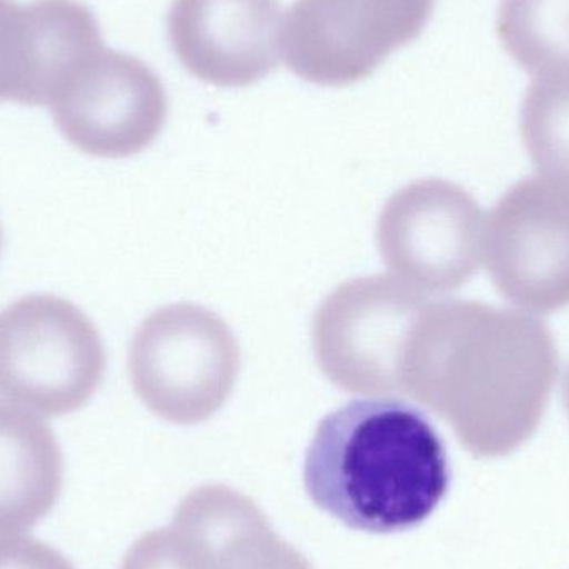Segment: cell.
<instances>
[{"mask_svg": "<svg viewBox=\"0 0 569 569\" xmlns=\"http://www.w3.org/2000/svg\"><path fill=\"white\" fill-rule=\"evenodd\" d=\"M96 325L56 295H27L0 315V395L43 417L80 410L102 385Z\"/></svg>", "mask_w": 569, "mask_h": 569, "instance_id": "4", "label": "cell"}, {"mask_svg": "<svg viewBox=\"0 0 569 569\" xmlns=\"http://www.w3.org/2000/svg\"><path fill=\"white\" fill-rule=\"evenodd\" d=\"M120 569H313L282 540L259 505L226 485L183 498L172 523L143 535Z\"/></svg>", "mask_w": 569, "mask_h": 569, "instance_id": "9", "label": "cell"}, {"mask_svg": "<svg viewBox=\"0 0 569 569\" xmlns=\"http://www.w3.org/2000/svg\"><path fill=\"white\" fill-rule=\"evenodd\" d=\"M495 287L515 305L551 313L569 305V182L530 177L511 187L485 226Z\"/></svg>", "mask_w": 569, "mask_h": 569, "instance_id": "10", "label": "cell"}, {"mask_svg": "<svg viewBox=\"0 0 569 569\" xmlns=\"http://www.w3.org/2000/svg\"><path fill=\"white\" fill-rule=\"evenodd\" d=\"M497 33L530 76L569 72V0H501Z\"/></svg>", "mask_w": 569, "mask_h": 569, "instance_id": "14", "label": "cell"}, {"mask_svg": "<svg viewBox=\"0 0 569 569\" xmlns=\"http://www.w3.org/2000/svg\"><path fill=\"white\" fill-rule=\"evenodd\" d=\"M547 325L480 301L428 303L400 360V393L453 428L478 458L505 457L540 427L560 370Z\"/></svg>", "mask_w": 569, "mask_h": 569, "instance_id": "1", "label": "cell"}, {"mask_svg": "<svg viewBox=\"0 0 569 569\" xmlns=\"http://www.w3.org/2000/svg\"><path fill=\"white\" fill-rule=\"evenodd\" d=\"M240 360L236 335L222 317L200 305L173 303L150 313L133 335L129 375L156 417L197 425L227 403Z\"/></svg>", "mask_w": 569, "mask_h": 569, "instance_id": "3", "label": "cell"}, {"mask_svg": "<svg viewBox=\"0 0 569 569\" xmlns=\"http://www.w3.org/2000/svg\"><path fill=\"white\" fill-rule=\"evenodd\" d=\"M103 46L99 22L76 0H0V102H50L63 77Z\"/></svg>", "mask_w": 569, "mask_h": 569, "instance_id": "12", "label": "cell"}, {"mask_svg": "<svg viewBox=\"0 0 569 569\" xmlns=\"http://www.w3.org/2000/svg\"><path fill=\"white\" fill-rule=\"evenodd\" d=\"M563 393H565V405H567V410H568V415H569V368L567 371V377H565Z\"/></svg>", "mask_w": 569, "mask_h": 569, "instance_id": "17", "label": "cell"}, {"mask_svg": "<svg viewBox=\"0 0 569 569\" xmlns=\"http://www.w3.org/2000/svg\"><path fill=\"white\" fill-rule=\"evenodd\" d=\"M279 0H173L167 29L183 67L202 82L243 89L279 66Z\"/></svg>", "mask_w": 569, "mask_h": 569, "instance_id": "11", "label": "cell"}, {"mask_svg": "<svg viewBox=\"0 0 569 569\" xmlns=\"http://www.w3.org/2000/svg\"><path fill=\"white\" fill-rule=\"evenodd\" d=\"M53 122L80 152L126 159L162 132L169 100L162 80L137 57L106 47L87 53L49 102Z\"/></svg>", "mask_w": 569, "mask_h": 569, "instance_id": "8", "label": "cell"}, {"mask_svg": "<svg viewBox=\"0 0 569 569\" xmlns=\"http://www.w3.org/2000/svg\"><path fill=\"white\" fill-rule=\"evenodd\" d=\"M428 298L391 277L348 280L315 311V360L325 377L357 395H398L405 338Z\"/></svg>", "mask_w": 569, "mask_h": 569, "instance_id": "7", "label": "cell"}, {"mask_svg": "<svg viewBox=\"0 0 569 569\" xmlns=\"http://www.w3.org/2000/svg\"><path fill=\"white\" fill-rule=\"evenodd\" d=\"M62 485L53 431L19 405L0 403V535L36 527L56 507Z\"/></svg>", "mask_w": 569, "mask_h": 569, "instance_id": "13", "label": "cell"}, {"mask_svg": "<svg viewBox=\"0 0 569 569\" xmlns=\"http://www.w3.org/2000/svg\"><path fill=\"white\" fill-rule=\"evenodd\" d=\"M303 477L320 510L380 535L423 523L450 487L440 435L421 411L398 400L351 401L325 417Z\"/></svg>", "mask_w": 569, "mask_h": 569, "instance_id": "2", "label": "cell"}, {"mask_svg": "<svg viewBox=\"0 0 569 569\" xmlns=\"http://www.w3.org/2000/svg\"><path fill=\"white\" fill-rule=\"evenodd\" d=\"M520 127L537 169L569 182V72L533 77L521 106Z\"/></svg>", "mask_w": 569, "mask_h": 569, "instance_id": "15", "label": "cell"}, {"mask_svg": "<svg viewBox=\"0 0 569 569\" xmlns=\"http://www.w3.org/2000/svg\"><path fill=\"white\" fill-rule=\"evenodd\" d=\"M2 242H3L2 227H0V252H2Z\"/></svg>", "mask_w": 569, "mask_h": 569, "instance_id": "18", "label": "cell"}, {"mask_svg": "<svg viewBox=\"0 0 569 569\" xmlns=\"http://www.w3.org/2000/svg\"><path fill=\"white\" fill-rule=\"evenodd\" d=\"M437 0H295L280 49L288 69L321 87L368 79L427 29Z\"/></svg>", "mask_w": 569, "mask_h": 569, "instance_id": "5", "label": "cell"}, {"mask_svg": "<svg viewBox=\"0 0 569 569\" xmlns=\"http://www.w3.org/2000/svg\"><path fill=\"white\" fill-rule=\"evenodd\" d=\"M485 226L483 212L463 187L417 180L385 203L378 249L398 282L430 300L473 279L485 256Z\"/></svg>", "mask_w": 569, "mask_h": 569, "instance_id": "6", "label": "cell"}, {"mask_svg": "<svg viewBox=\"0 0 569 569\" xmlns=\"http://www.w3.org/2000/svg\"><path fill=\"white\" fill-rule=\"evenodd\" d=\"M0 569H77L56 548L36 538L0 540Z\"/></svg>", "mask_w": 569, "mask_h": 569, "instance_id": "16", "label": "cell"}]
</instances>
